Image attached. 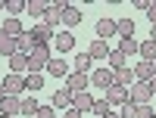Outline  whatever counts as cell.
<instances>
[{
  "label": "cell",
  "mask_w": 156,
  "mask_h": 118,
  "mask_svg": "<svg viewBox=\"0 0 156 118\" xmlns=\"http://www.w3.org/2000/svg\"><path fill=\"white\" fill-rule=\"evenodd\" d=\"M106 103H109V106H125V103H128V87L112 84V87L106 90Z\"/></svg>",
  "instance_id": "obj_7"
},
{
  "label": "cell",
  "mask_w": 156,
  "mask_h": 118,
  "mask_svg": "<svg viewBox=\"0 0 156 118\" xmlns=\"http://www.w3.org/2000/svg\"><path fill=\"white\" fill-rule=\"evenodd\" d=\"M115 34L128 41V37H134V19H115Z\"/></svg>",
  "instance_id": "obj_18"
},
{
  "label": "cell",
  "mask_w": 156,
  "mask_h": 118,
  "mask_svg": "<svg viewBox=\"0 0 156 118\" xmlns=\"http://www.w3.org/2000/svg\"><path fill=\"white\" fill-rule=\"evenodd\" d=\"M90 112H97L100 118L109 115V103H106V96H103V99H94V109H90Z\"/></svg>",
  "instance_id": "obj_32"
},
{
  "label": "cell",
  "mask_w": 156,
  "mask_h": 118,
  "mask_svg": "<svg viewBox=\"0 0 156 118\" xmlns=\"http://www.w3.org/2000/svg\"><path fill=\"white\" fill-rule=\"evenodd\" d=\"M134 78H137V81H153V78H156L153 62H137L134 65Z\"/></svg>",
  "instance_id": "obj_22"
},
{
  "label": "cell",
  "mask_w": 156,
  "mask_h": 118,
  "mask_svg": "<svg viewBox=\"0 0 156 118\" xmlns=\"http://www.w3.org/2000/svg\"><path fill=\"white\" fill-rule=\"evenodd\" d=\"M90 84L100 87L103 93H106V90L115 84V72H112V69H97V72H90Z\"/></svg>",
  "instance_id": "obj_4"
},
{
  "label": "cell",
  "mask_w": 156,
  "mask_h": 118,
  "mask_svg": "<svg viewBox=\"0 0 156 118\" xmlns=\"http://www.w3.org/2000/svg\"><path fill=\"white\" fill-rule=\"evenodd\" d=\"M34 118H56V109H53V106H41Z\"/></svg>",
  "instance_id": "obj_35"
},
{
  "label": "cell",
  "mask_w": 156,
  "mask_h": 118,
  "mask_svg": "<svg viewBox=\"0 0 156 118\" xmlns=\"http://www.w3.org/2000/svg\"><path fill=\"white\" fill-rule=\"evenodd\" d=\"M147 19L156 25V0H150V6H147Z\"/></svg>",
  "instance_id": "obj_36"
},
{
  "label": "cell",
  "mask_w": 156,
  "mask_h": 118,
  "mask_svg": "<svg viewBox=\"0 0 156 118\" xmlns=\"http://www.w3.org/2000/svg\"><path fill=\"white\" fill-rule=\"evenodd\" d=\"M34 37H37V44H47V47H53V37H56V31L50 28V25H44V22H37L34 25Z\"/></svg>",
  "instance_id": "obj_8"
},
{
  "label": "cell",
  "mask_w": 156,
  "mask_h": 118,
  "mask_svg": "<svg viewBox=\"0 0 156 118\" xmlns=\"http://www.w3.org/2000/svg\"><path fill=\"white\" fill-rule=\"evenodd\" d=\"M72 109H78L81 115L90 112V109H94V96H90L87 90H84V93H75V96H72Z\"/></svg>",
  "instance_id": "obj_13"
},
{
  "label": "cell",
  "mask_w": 156,
  "mask_h": 118,
  "mask_svg": "<svg viewBox=\"0 0 156 118\" xmlns=\"http://www.w3.org/2000/svg\"><path fill=\"white\" fill-rule=\"evenodd\" d=\"M109 53H112L109 44L100 41V37H97V41H90V47H87V56H90V59H109Z\"/></svg>",
  "instance_id": "obj_10"
},
{
  "label": "cell",
  "mask_w": 156,
  "mask_h": 118,
  "mask_svg": "<svg viewBox=\"0 0 156 118\" xmlns=\"http://www.w3.org/2000/svg\"><path fill=\"white\" fill-rule=\"evenodd\" d=\"M112 34H115V19H100L97 22V37L100 41H109Z\"/></svg>",
  "instance_id": "obj_20"
},
{
  "label": "cell",
  "mask_w": 156,
  "mask_h": 118,
  "mask_svg": "<svg viewBox=\"0 0 156 118\" xmlns=\"http://www.w3.org/2000/svg\"><path fill=\"white\" fill-rule=\"evenodd\" d=\"M62 25H66V28H78V25H81V9L69 3L66 12H62Z\"/></svg>",
  "instance_id": "obj_16"
},
{
  "label": "cell",
  "mask_w": 156,
  "mask_h": 118,
  "mask_svg": "<svg viewBox=\"0 0 156 118\" xmlns=\"http://www.w3.org/2000/svg\"><path fill=\"white\" fill-rule=\"evenodd\" d=\"M50 59H53V56H50V47H47V44H37L34 53L28 56V72H41V69H47Z\"/></svg>",
  "instance_id": "obj_2"
},
{
  "label": "cell",
  "mask_w": 156,
  "mask_h": 118,
  "mask_svg": "<svg viewBox=\"0 0 156 118\" xmlns=\"http://www.w3.org/2000/svg\"><path fill=\"white\" fill-rule=\"evenodd\" d=\"M140 62H156V41L140 44Z\"/></svg>",
  "instance_id": "obj_26"
},
{
  "label": "cell",
  "mask_w": 156,
  "mask_h": 118,
  "mask_svg": "<svg viewBox=\"0 0 156 118\" xmlns=\"http://www.w3.org/2000/svg\"><path fill=\"white\" fill-rule=\"evenodd\" d=\"M103 118H122V115H115V112H109V115H103Z\"/></svg>",
  "instance_id": "obj_40"
},
{
  "label": "cell",
  "mask_w": 156,
  "mask_h": 118,
  "mask_svg": "<svg viewBox=\"0 0 156 118\" xmlns=\"http://www.w3.org/2000/svg\"><path fill=\"white\" fill-rule=\"evenodd\" d=\"M153 112H156V109L150 106V103H144V106H137V115H134V118H153Z\"/></svg>",
  "instance_id": "obj_34"
},
{
  "label": "cell",
  "mask_w": 156,
  "mask_h": 118,
  "mask_svg": "<svg viewBox=\"0 0 156 118\" xmlns=\"http://www.w3.org/2000/svg\"><path fill=\"white\" fill-rule=\"evenodd\" d=\"M3 31H6L9 37H16V41H19V37L28 31V28H22V22H19V19H6V22H3Z\"/></svg>",
  "instance_id": "obj_23"
},
{
  "label": "cell",
  "mask_w": 156,
  "mask_h": 118,
  "mask_svg": "<svg viewBox=\"0 0 156 118\" xmlns=\"http://www.w3.org/2000/svg\"><path fill=\"white\" fill-rule=\"evenodd\" d=\"M22 112V99L19 96H6L3 103H0V115H9V118H16Z\"/></svg>",
  "instance_id": "obj_14"
},
{
  "label": "cell",
  "mask_w": 156,
  "mask_h": 118,
  "mask_svg": "<svg viewBox=\"0 0 156 118\" xmlns=\"http://www.w3.org/2000/svg\"><path fill=\"white\" fill-rule=\"evenodd\" d=\"M6 99V90H3V84H0V103H3Z\"/></svg>",
  "instance_id": "obj_38"
},
{
  "label": "cell",
  "mask_w": 156,
  "mask_h": 118,
  "mask_svg": "<svg viewBox=\"0 0 156 118\" xmlns=\"http://www.w3.org/2000/svg\"><path fill=\"white\" fill-rule=\"evenodd\" d=\"M119 115H122V118H134V115H137V106H134L131 99H128L125 106H122V112H119Z\"/></svg>",
  "instance_id": "obj_33"
},
{
  "label": "cell",
  "mask_w": 156,
  "mask_h": 118,
  "mask_svg": "<svg viewBox=\"0 0 156 118\" xmlns=\"http://www.w3.org/2000/svg\"><path fill=\"white\" fill-rule=\"evenodd\" d=\"M37 109H41V103L34 99V93L22 99V115H28V118H31V115H37Z\"/></svg>",
  "instance_id": "obj_27"
},
{
  "label": "cell",
  "mask_w": 156,
  "mask_h": 118,
  "mask_svg": "<svg viewBox=\"0 0 156 118\" xmlns=\"http://www.w3.org/2000/svg\"><path fill=\"white\" fill-rule=\"evenodd\" d=\"M153 72H156V62H153Z\"/></svg>",
  "instance_id": "obj_42"
},
{
  "label": "cell",
  "mask_w": 156,
  "mask_h": 118,
  "mask_svg": "<svg viewBox=\"0 0 156 118\" xmlns=\"http://www.w3.org/2000/svg\"><path fill=\"white\" fill-rule=\"evenodd\" d=\"M12 53H19V47H16V37H9L3 28H0V56H12Z\"/></svg>",
  "instance_id": "obj_17"
},
{
  "label": "cell",
  "mask_w": 156,
  "mask_h": 118,
  "mask_svg": "<svg viewBox=\"0 0 156 118\" xmlns=\"http://www.w3.org/2000/svg\"><path fill=\"white\" fill-rule=\"evenodd\" d=\"M44 81H47V78H44L41 72H28V75H25V87H28L31 93H34V90H41V87H44Z\"/></svg>",
  "instance_id": "obj_24"
},
{
  "label": "cell",
  "mask_w": 156,
  "mask_h": 118,
  "mask_svg": "<svg viewBox=\"0 0 156 118\" xmlns=\"http://www.w3.org/2000/svg\"><path fill=\"white\" fill-rule=\"evenodd\" d=\"M150 41H156V25H153V28H150Z\"/></svg>",
  "instance_id": "obj_39"
},
{
  "label": "cell",
  "mask_w": 156,
  "mask_h": 118,
  "mask_svg": "<svg viewBox=\"0 0 156 118\" xmlns=\"http://www.w3.org/2000/svg\"><path fill=\"white\" fill-rule=\"evenodd\" d=\"M90 84V75H81V72H72L66 78V90H72V93H84Z\"/></svg>",
  "instance_id": "obj_6"
},
{
  "label": "cell",
  "mask_w": 156,
  "mask_h": 118,
  "mask_svg": "<svg viewBox=\"0 0 156 118\" xmlns=\"http://www.w3.org/2000/svg\"><path fill=\"white\" fill-rule=\"evenodd\" d=\"M90 62H94V59H90L87 53H78V56H75V72L87 75V72H90Z\"/></svg>",
  "instance_id": "obj_30"
},
{
  "label": "cell",
  "mask_w": 156,
  "mask_h": 118,
  "mask_svg": "<svg viewBox=\"0 0 156 118\" xmlns=\"http://www.w3.org/2000/svg\"><path fill=\"white\" fill-rule=\"evenodd\" d=\"M128 99H131L134 106H144V103H153V87H150V81H134V87L128 90Z\"/></svg>",
  "instance_id": "obj_1"
},
{
  "label": "cell",
  "mask_w": 156,
  "mask_h": 118,
  "mask_svg": "<svg viewBox=\"0 0 156 118\" xmlns=\"http://www.w3.org/2000/svg\"><path fill=\"white\" fill-rule=\"evenodd\" d=\"M47 75H53V78H69V65L62 62V59H50V62H47Z\"/></svg>",
  "instance_id": "obj_21"
},
{
  "label": "cell",
  "mask_w": 156,
  "mask_h": 118,
  "mask_svg": "<svg viewBox=\"0 0 156 118\" xmlns=\"http://www.w3.org/2000/svg\"><path fill=\"white\" fill-rule=\"evenodd\" d=\"M0 118H9V115H0Z\"/></svg>",
  "instance_id": "obj_43"
},
{
  "label": "cell",
  "mask_w": 156,
  "mask_h": 118,
  "mask_svg": "<svg viewBox=\"0 0 156 118\" xmlns=\"http://www.w3.org/2000/svg\"><path fill=\"white\" fill-rule=\"evenodd\" d=\"M66 0H50V6H47V12H44V25H50V28L56 31V25L62 22V12H66Z\"/></svg>",
  "instance_id": "obj_3"
},
{
  "label": "cell",
  "mask_w": 156,
  "mask_h": 118,
  "mask_svg": "<svg viewBox=\"0 0 156 118\" xmlns=\"http://www.w3.org/2000/svg\"><path fill=\"white\" fill-rule=\"evenodd\" d=\"M153 118H156V112H153Z\"/></svg>",
  "instance_id": "obj_44"
},
{
  "label": "cell",
  "mask_w": 156,
  "mask_h": 118,
  "mask_svg": "<svg viewBox=\"0 0 156 118\" xmlns=\"http://www.w3.org/2000/svg\"><path fill=\"white\" fill-rule=\"evenodd\" d=\"M9 72H12V75L28 72V56H25V53H12V56H9Z\"/></svg>",
  "instance_id": "obj_19"
},
{
  "label": "cell",
  "mask_w": 156,
  "mask_h": 118,
  "mask_svg": "<svg viewBox=\"0 0 156 118\" xmlns=\"http://www.w3.org/2000/svg\"><path fill=\"white\" fill-rule=\"evenodd\" d=\"M115 84H122V87H134V69H119L115 72Z\"/></svg>",
  "instance_id": "obj_25"
},
{
  "label": "cell",
  "mask_w": 156,
  "mask_h": 118,
  "mask_svg": "<svg viewBox=\"0 0 156 118\" xmlns=\"http://www.w3.org/2000/svg\"><path fill=\"white\" fill-rule=\"evenodd\" d=\"M72 90H66V87H62V90H53V99H50V106H53V109H72Z\"/></svg>",
  "instance_id": "obj_9"
},
{
  "label": "cell",
  "mask_w": 156,
  "mask_h": 118,
  "mask_svg": "<svg viewBox=\"0 0 156 118\" xmlns=\"http://www.w3.org/2000/svg\"><path fill=\"white\" fill-rule=\"evenodd\" d=\"M125 53H122V50H112V53H109V69L112 72H119V69H125Z\"/></svg>",
  "instance_id": "obj_29"
},
{
  "label": "cell",
  "mask_w": 156,
  "mask_h": 118,
  "mask_svg": "<svg viewBox=\"0 0 156 118\" xmlns=\"http://www.w3.org/2000/svg\"><path fill=\"white\" fill-rule=\"evenodd\" d=\"M0 84H3L6 96H19L22 90H28V87H25V78H22V75H12V72H9V75H6L3 81H0Z\"/></svg>",
  "instance_id": "obj_5"
},
{
  "label": "cell",
  "mask_w": 156,
  "mask_h": 118,
  "mask_svg": "<svg viewBox=\"0 0 156 118\" xmlns=\"http://www.w3.org/2000/svg\"><path fill=\"white\" fill-rule=\"evenodd\" d=\"M66 118H81V112L78 109H66Z\"/></svg>",
  "instance_id": "obj_37"
},
{
  "label": "cell",
  "mask_w": 156,
  "mask_h": 118,
  "mask_svg": "<svg viewBox=\"0 0 156 118\" xmlns=\"http://www.w3.org/2000/svg\"><path fill=\"white\" fill-rule=\"evenodd\" d=\"M16 47H19V53L31 56V53H34V47H37V37H34V31L28 28V31H25V34L19 37V41H16Z\"/></svg>",
  "instance_id": "obj_11"
},
{
  "label": "cell",
  "mask_w": 156,
  "mask_h": 118,
  "mask_svg": "<svg viewBox=\"0 0 156 118\" xmlns=\"http://www.w3.org/2000/svg\"><path fill=\"white\" fill-rule=\"evenodd\" d=\"M53 47L59 50V53H69V50L75 47V34H72V31H56V37H53Z\"/></svg>",
  "instance_id": "obj_12"
},
{
  "label": "cell",
  "mask_w": 156,
  "mask_h": 118,
  "mask_svg": "<svg viewBox=\"0 0 156 118\" xmlns=\"http://www.w3.org/2000/svg\"><path fill=\"white\" fill-rule=\"evenodd\" d=\"M50 6V0H28V6H25V12H28L31 19H41L44 22V12Z\"/></svg>",
  "instance_id": "obj_15"
},
{
  "label": "cell",
  "mask_w": 156,
  "mask_h": 118,
  "mask_svg": "<svg viewBox=\"0 0 156 118\" xmlns=\"http://www.w3.org/2000/svg\"><path fill=\"white\" fill-rule=\"evenodd\" d=\"M119 50L128 56V53H140V44L134 41V37H128V41H119Z\"/></svg>",
  "instance_id": "obj_31"
},
{
  "label": "cell",
  "mask_w": 156,
  "mask_h": 118,
  "mask_svg": "<svg viewBox=\"0 0 156 118\" xmlns=\"http://www.w3.org/2000/svg\"><path fill=\"white\" fill-rule=\"evenodd\" d=\"M150 87H153V93H156V78H153V81H150Z\"/></svg>",
  "instance_id": "obj_41"
},
{
  "label": "cell",
  "mask_w": 156,
  "mask_h": 118,
  "mask_svg": "<svg viewBox=\"0 0 156 118\" xmlns=\"http://www.w3.org/2000/svg\"><path fill=\"white\" fill-rule=\"evenodd\" d=\"M25 6H28V0H6V12H9V19H16L19 12H25Z\"/></svg>",
  "instance_id": "obj_28"
}]
</instances>
